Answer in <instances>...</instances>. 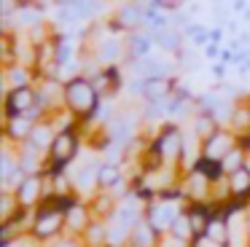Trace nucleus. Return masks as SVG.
<instances>
[{"mask_svg":"<svg viewBox=\"0 0 250 247\" xmlns=\"http://www.w3.org/2000/svg\"><path fill=\"white\" fill-rule=\"evenodd\" d=\"M100 102H103V97L97 94V89L92 86V81L86 75H73V78L62 81V107L70 110L81 126L94 121Z\"/></svg>","mask_w":250,"mask_h":247,"instance_id":"1","label":"nucleus"},{"mask_svg":"<svg viewBox=\"0 0 250 247\" xmlns=\"http://www.w3.org/2000/svg\"><path fill=\"white\" fill-rule=\"evenodd\" d=\"M65 231H67L65 212H60V209L49 202V193H46V199L33 209L30 239H33V242H57L62 234H65Z\"/></svg>","mask_w":250,"mask_h":247,"instance_id":"2","label":"nucleus"},{"mask_svg":"<svg viewBox=\"0 0 250 247\" xmlns=\"http://www.w3.org/2000/svg\"><path fill=\"white\" fill-rule=\"evenodd\" d=\"M153 143L159 145V150H162L164 161L180 169V156H183V145H186L183 129H180L175 121H167L156 134H153Z\"/></svg>","mask_w":250,"mask_h":247,"instance_id":"3","label":"nucleus"},{"mask_svg":"<svg viewBox=\"0 0 250 247\" xmlns=\"http://www.w3.org/2000/svg\"><path fill=\"white\" fill-rule=\"evenodd\" d=\"M14 196H17V204L24 209H35L41 202L46 199V193H51L49 188V177L46 172H35V175H27L17 188H14Z\"/></svg>","mask_w":250,"mask_h":247,"instance_id":"4","label":"nucleus"},{"mask_svg":"<svg viewBox=\"0 0 250 247\" xmlns=\"http://www.w3.org/2000/svg\"><path fill=\"white\" fill-rule=\"evenodd\" d=\"M183 209H186L183 202H162V199H156V202L146 204V220L159 231V234H167V231L172 228V223L180 218Z\"/></svg>","mask_w":250,"mask_h":247,"instance_id":"5","label":"nucleus"},{"mask_svg":"<svg viewBox=\"0 0 250 247\" xmlns=\"http://www.w3.org/2000/svg\"><path fill=\"white\" fill-rule=\"evenodd\" d=\"M38 102V86H19V89H6L3 97V118L24 116L30 107Z\"/></svg>","mask_w":250,"mask_h":247,"instance_id":"6","label":"nucleus"},{"mask_svg":"<svg viewBox=\"0 0 250 247\" xmlns=\"http://www.w3.org/2000/svg\"><path fill=\"white\" fill-rule=\"evenodd\" d=\"M237 145H239V134L229 126H221L212 137H207L205 143H202V156L223 161V156H226L229 150H234Z\"/></svg>","mask_w":250,"mask_h":247,"instance_id":"7","label":"nucleus"},{"mask_svg":"<svg viewBox=\"0 0 250 247\" xmlns=\"http://www.w3.org/2000/svg\"><path fill=\"white\" fill-rule=\"evenodd\" d=\"M113 19L119 21L126 32L143 30V24H146V3H140V0H126V3L119 5Z\"/></svg>","mask_w":250,"mask_h":247,"instance_id":"8","label":"nucleus"},{"mask_svg":"<svg viewBox=\"0 0 250 247\" xmlns=\"http://www.w3.org/2000/svg\"><path fill=\"white\" fill-rule=\"evenodd\" d=\"M35 129V121H30L27 116H14V118H3V137H6L8 145H22L30 140Z\"/></svg>","mask_w":250,"mask_h":247,"instance_id":"9","label":"nucleus"},{"mask_svg":"<svg viewBox=\"0 0 250 247\" xmlns=\"http://www.w3.org/2000/svg\"><path fill=\"white\" fill-rule=\"evenodd\" d=\"M156 46L153 43V35L148 30H132L126 32V62L129 59H146L151 57V48Z\"/></svg>","mask_w":250,"mask_h":247,"instance_id":"10","label":"nucleus"},{"mask_svg":"<svg viewBox=\"0 0 250 247\" xmlns=\"http://www.w3.org/2000/svg\"><path fill=\"white\" fill-rule=\"evenodd\" d=\"M3 81H6V89H19V86H35V81H38V73H35V67H30V64L11 62V64H6Z\"/></svg>","mask_w":250,"mask_h":247,"instance_id":"11","label":"nucleus"},{"mask_svg":"<svg viewBox=\"0 0 250 247\" xmlns=\"http://www.w3.org/2000/svg\"><path fill=\"white\" fill-rule=\"evenodd\" d=\"M94 220V212H92V207H89V202H78L76 207L70 209V212H65V226H67V231L65 234H73V236H81L83 231H86V226Z\"/></svg>","mask_w":250,"mask_h":247,"instance_id":"12","label":"nucleus"},{"mask_svg":"<svg viewBox=\"0 0 250 247\" xmlns=\"http://www.w3.org/2000/svg\"><path fill=\"white\" fill-rule=\"evenodd\" d=\"M153 35V43H156L162 51H169V54H180L183 51V43H186V35H183V30H178V27H164V30H156V32H151Z\"/></svg>","mask_w":250,"mask_h":247,"instance_id":"13","label":"nucleus"},{"mask_svg":"<svg viewBox=\"0 0 250 247\" xmlns=\"http://www.w3.org/2000/svg\"><path fill=\"white\" fill-rule=\"evenodd\" d=\"M159 239H162V234H159V231L143 218L140 223L129 231V242H126V247H159Z\"/></svg>","mask_w":250,"mask_h":247,"instance_id":"14","label":"nucleus"},{"mask_svg":"<svg viewBox=\"0 0 250 247\" xmlns=\"http://www.w3.org/2000/svg\"><path fill=\"white\" fill-rule=\"evenodd\" d=\"M124 51H126V43H119L116 38H105V41L97 43L94 59H97L103 67H108V64H119V59L124 57Z\"/></svg>","mask_w":250,"mask_h":247,"instance_id":"15","label":"nucleus"},{"mask_svg":"<svg viewBox=\"0 0 250 247\" xmlns=\"http://www.w3.org/2000/svg\"><path fill=\"white\" fill-rule=\"evenodd\" d=\"M121 180H124L121 164H116V161H103V164H100V169H97V191H113Z\"/></svg>","mask_w":250,"mask_h":247,"instance_id":"16","label":"nucleus"},{"mask_svg":"<svg viewBox=\"0 0 250 247\" xmlns=\"http://www.w3.org/2000/svg\"><path fill=\"white\" fill-rule=\"evenodd\" d=\"M191 126H194V137H199L202 143H205L207 137H212V134L221 129V121H218L212 113H207V110H194V121H191Z\"/></svg>","mask_w":250,"mask_h":247,"instance_id":"17","label":"nucleus"},{"mask_svg":"<svg viewBox=\"0 0 250 247\" xmlns=\"http://www.w3.org/2000/svg\"><path fill=\"white\" fill-rule=\"evenodd\" d=\"M194 169L196 172H202V175L207 177V180L212 183V185H218V183H223L226 180V169H223V161H218V159H207V156H199L196 159V164H194Z\"/></svg>","mask_w":250,"mask_h":247,"instance_id":"18","label":"nucleus"},{"mask_svg":"<svg viewBox=\"0 0 250 247\" xmlns=\"http://www.w3.org/2000/svg\"><path fill=\"white\" fill-rule=\"evenodd\" d=\"M248 156H250V153L242 148V145H237L234 150H229V153L223 156V169H226V175H231V172L248 166Z\"/></svg>","mask_w":250,"mask_h":247,"instance_id":"19","label":"nucleus"},{"mask_svg":"<svg viewBox=\"0 0 250 247\" xmlns=\"http://www.w3.org/2000/svg\"><path fill=\"white\" fill-rule=\"evenodd\" d=\"M183 35H186V41H191L194 46H199V48H205L207 43H212L210 41V30H207L205 24H196V21H191V24L186 27Z\"/></svg>","mask_w":250,"mask_h":247,"instance_id":"20","label":"nucleus"},{"mask_svg":"<svg viewBox=\"0 0 250 247\" xmlns=\"http://www.w3.org/2000/svg\"><path fill=\"white\" fill-rule=\"evenodd\" d=\"M159 247H191V242L175 236L172 231H167V234H162V239H159Z\"/></svg>","mask_w":250,"mask_h":247,"instance_id":"21","label":"nucleus"},{"mask_svg":"<svg viewBox=\"0 0 250 247\" xmlns=\"http://www.w3.org/2000/svg\"><path fill=\"white\" fill-rule=\"evenodd\" d=\"M221 51H223L221 43H207L202 54H205V59H212V62H215V59H221Z\"/></svg>","mask_w":250,"mask_h":247,"instance_id":"22","label":"nucleus"},{"mask_svg":"<svg viewBox=\"0 0 250 247\" xmlns=\"http://www.w3.org/2000/svg\"><path fill=\"white\" fill-rule=\"evenodd\" d=\"M212 75H215L218 81H223V78H226V62H221V59H218V62L212 64Z\"/></svg>","mask_w":250,"mask_h":247,"instance_id":"23","label":"nucleus"},{"mask_svg":"<svg viewBox=\"0 0 250 247\" xmlns=\"http://www.w3.org/2000/svg\"><path fill=\"white\" fill-rule=\"evenodd\" d=\"M231 11L234 14H245L248 11V0H231Z\"/></svg>","mask_w":250,"mask_h":247,"instance_id":"24","label":"nucleus"},{"mask_svg":"<svg viewBox=\"0 0 250 247\" xmlns=\"http://www.w3.org/2000/svg\"><path fill=\"white\" fill-rule=\"evenodd\" d=\"M210 41L212 43H221L223 41V27H212V30H210Z\"/></svg>","mask_w":250,"mask_h":247,"instance_id":"25","label":"nucleus"},{"mask_svg":"<svg viewBox=\"0 0 250 247\" xmlns=\"http://www.w3.org/2000/svg\"><path fill=\"white\" fill-rule=\"evenodd\" d=\"M234 48H223L221 51V62H226V64H234Z\"/></svg>","mask_w":250,"mask_h":247,"instance_id":"26","label":"nucleus"},{"mask_svg":"<svg viewBox=\"0 0 250 247\" xmlns=\"http://www.w3.org/2000/svg\"><path fill=\"white\" fill-rule=\"evenodd\" d=\"M239 145H242L245 150L250 153V132H245V134H239Z\"/></svg>","mask_w":250,"mask_h":247,"instance_id":"27","label":"nucleus"},{"mask_svg":"<svg viewBox=\"0 0 250 247\" xmlns=\"http://www.w3.org/2000/svg\"><path fill=\"white\" fill-rule=\"evenodd\" d=\"M245 231H248V239H250V207L245 209Z\"/></svg>","mask_w":250,"mask_h":247,"instance_id":"28","label":"nucleus"},{"mask_svg":"<svg viewBox=\"0 0 250 247\" xmlns=\"http://www.w3.org/2000/svg\"><path fill=\"white\" fill-rule=\"evenodd\" d=\"M248 166H250V156H248Z\"/></svg>","mask_w":250,"mask_h":247,"instance_id":"29","label":"nucleus"}]
</instances>
